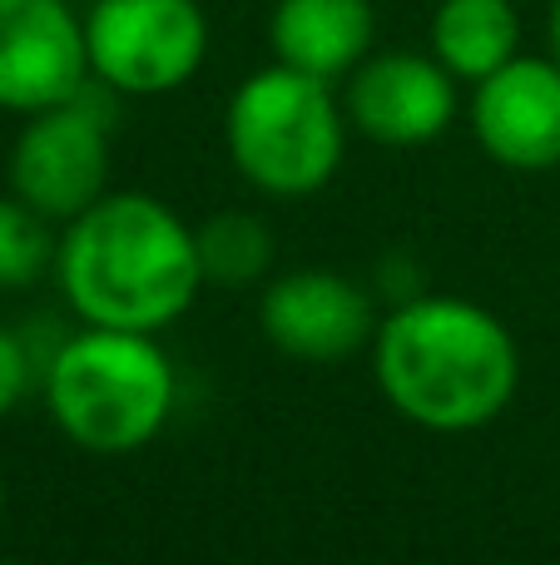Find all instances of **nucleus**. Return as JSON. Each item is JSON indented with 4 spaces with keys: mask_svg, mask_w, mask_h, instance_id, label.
Segmentation results:
<instances>
[{
    "mask_svg": "<svg viewBox=\"0 0 560 565\" xmlns=\"http://www.w3.org/2000/svg\"><path fill=\"white\" fill-rule=\"evenodd\" d=\"M373 377L407 422L456 437L511 407L521 352L506 322L486 308L417 292L377 322Z\"/></svg>",
    "mask_w": 560,
    "mask_h": 565,
    "instance_id": "1",
    "label": "nucleus"
},
{
    "mask_svg": "<svg viewBox=\"0 0 560 565\" xmlns=\"http://www.w3.org/2000/svg\"><path fill=\"white\" fill-rule=\"evenodd\" d=\"M55 278L85 328L159 332L198 298V238L149 194H105L69 218L55 248Z\"/></svg>",
    "mask_w": 560,
    "mask_h": 565,
    "instance_id": "2",
    "label": "nucleus"
},
{
    "mask_svg": "<svg viewBox=\"0 0 560 565\" xmlns=\"http://www.w3.org/2000/svg\"><path fill=\"white\" fill-rule=\"evenodd\" d=\"M55 427L95 457H125L159 437L174 412V362L154 332L85 328L55 348L45 377Z\"/></svg>",
    "mask_w": 560,
    "mask_h": 565,
    "instance_id": "3",
    "label": "nucleus"
},
{
    "mask_svg": "<svg viewBox=\"0 0 560 565\" xmlns=\"http://www.w3.org/2000/svg\"><path fill=\"white\" fill-rule=\"evenodd\" d=\"M224 139L234 169L254 189L273 199H308L343 164L347 109L327 79L273 60L228 95Z\"/></svg>",
    "mask_w": 560,
    "mask_h": 565,
    "instance_id": "4",
    "label": "nucleus"
},
{
    "mask_svg": "<svg viewBox=\"0 0 560 565\" xmlns=\"http://www.w3.org/2000/svg\"><path fill=\"white\" fill-rule=\"evenodd\" d=\"M85 50L115 95H174L208 60V15L198 0H89Z\"/></svg>",
    "mask_w": 560,
    "mask_h": 565,
    "instance_id": "5",
    "label": "nucleus"
},
{
    "mask_svg": "<svg viewBox=\"0 0 560 565\" xmlns=\"http://www.w3.org/2000/svg\"><path fill=\"white\" fill-rule=\"evenodd\" d=\"M109 99L99 79H89L79 95L25 115V129L10 145V194H20L50 224L79 218L109 184Z\"/></svg>",
    "mask_w": 560,
    "mask_h": 565,
    "instance_id": "6",
    "label": "nucleus"
},
{
    "mask_svg": "<svg viewBox=\"0 0 560 565\" xmlns=\"http://www.w3.org/2000/svg\"><path fill=\"white\" fill-rule=\"evenodd\" d=\"M347 125L383 149H422L456 119V75L432 50H377L347 75Z\"/></svg>",
    "mask_w": 560,
    "mask_h": 565,
    "instance_id": "7",
    "label": "nucleus"
},
{
    "mask_svg": "<svg viewBox=\"0 0 560 565\" xmlns=\"http://www.w3.org/2000/svg\"><path fill=\"white\" fill-rule=\"evenodd\" d=\"M85 15L75 0H0V109L40 115L89 85Z\"/></svg>",
    "mask_w": 560,
    "mask_h": 565,
    "instance_id": "8",
    "label": "nucleus"
},
{
    "mask_svg": "<svg viewBox=\"0 0 560 565\" xmlns=\"http://www.w3.org/2000/svg\"><path fill=\"white\" fill-rule=\"evenodd\" d=\"M472 135L502 169L541 174L560 164V60L516 55L476 79Z\"/></svg>",
    "mask_w": 560,
    "mask_h": 565,
    "instance_id": "9",
    "label": "nucleus"
},
{
    "mask_svg": "<svg viewBox=\"0 0 560 565\" xmlns=\"http://www.w3.org/2000/svg\"><path fill=\"white\" fill-rule=\"evenodd\" d=\"M258 328L278 352L303 362H337L367 348L377 332L373 302L357 282L327 268H298L268 282L258 298Z\"/></svg>",
    "mask_w": 560,
    "mask_h": 565,
    "instance_id": "10",
    "label": "nucleus"
},
{
    "mask_svg": "<svg viewBox=\"0 0 560 565\" xmlns=\"http://www.w3.org/2000/svg\"><path fill=\"white\" fill-rule=\"evenodd\" d=\"M377 40L373 0H278L268 15V45L288 70L313 79H347Z\"/></svg>",
    "mask_w": 560,
    "mask_h": 565,
    "instance_id": "11",
    "label": "nucleus"
},
{
    "mask_svg": "<svg viewBox=\"0 0 560 565\" xmlns=\"http://www.w3.org/2000/svg\"><path fill=\"white\" fill-rule=\"evenodd\" d=\"M427 45L466 85L496 75L506 60L521 55L516 0H437L432 25H427Z\"/></svg>",
    "mask_w": 560,
    "mask_h": 565,
    "instance_id": "12",
    "label": "nucleus"
},
{
    "mask_svg": "<svg viewBox=\"0 0 560 565\" xmlns=\"http://www.w3.org/2000/svg\"><path fill=\"white\" fill-rule=\"evenodd\" d=\"M194 238H198L204 278L228 282V288L234 282H254L273 264V228L258 214H244V209H224V214L204 218L194 228Z\"/></svg>",
    "mask_w": 560,
    "mask_h": 565,
    "instance_id": "13",
    "label": "nucleus"
},
{
    "mask_svg": "<svg viewBox=\"0 0 560 565\" xmlns=\"http://www.w3.org/2000/svg\"><path fill=\"white\" fill-rule=\"evenodd\" d=\"M55 248L60 238L50 234V218L40 209H30L20 194L0 199V288H35L55 268Z\"/></svg>",
    "mask_w": 560,
    "mask_h": 565,
    "instance_id": "14",
    "label": "nucleus"
},
{
    "mask_svg": "<svg viewBox=\"0 0 560 565\" xmlns=\"http://www.w3.org/2000/svg\"><path fill=\"white\" fill-rule=\"evenodd\" d=\"M30 382H40V372H35V358H30L25 338H20L15 328H0V422L25 402Z\"/></svg>",
    "mask_w": 560,
    "mask_h": 565,
    "instance_id": "15",
    "label": "nucleus"
},
{
    "mask_svg": "<svg viewBox=\"0 0 560 565\" xmlns=\"http://www.w3.org/2000/svg\"><path fill=\"white\" fill-rule=\"evenodd\" d=\"M546 40H551V55L560 60V0H551V15H546Z\"/></svg>",
    "mask_w": 560,
    "mask_h": 565,
    "instance_id": "16",
    "label": "nucleus"
},
{
    "mask_svg": "<svg viewBox=\"0 0 560 565\" xmlns=\"http://www.w3.org/2000/svg\"><path fill=\"white\" fill-rule=\"evenodd\" d=\"M0 516H6V481H0Z\"/></svg>",
    "mask_w": 560,
    "mask_h": 565,
    "instance_id": "17",
    "label": "nucleus"
},
{
    "mask_svg": "<svg viewBox=\"0 0 560 565\" xmlns=\"http://www.w3.org/2000/svg\"><path fill=\"white\" fill-rule=\"evenodd\" d=\"M75 6H89V0H75Z\"/></svg>",
    "mask_w": 560,
    "mask_h": 565,
    "instance_id": "18",
    "label": "nucleus"
}]
</instances>
